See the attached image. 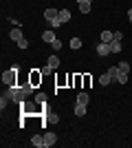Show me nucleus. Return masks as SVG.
I'll use <instances>...</instances> for the list:
<instances>
[{
	"mask_svg": "<svg viewBox=\"0 0 132 148\" xmlns=\"http://www.w3.org/2000/svg\"><path fill=\"white\" fill-rule=\"evenodd\" d=\"M95 51H97V53H99L101 58H106V56H112V51H110V44H108V42H97Z\"/></svg>",
	"mask_w": 132,
	"mask_h": 148,
	"instance_id": "obj_4",
	"label": "nucleus"
},
{
	"mask_svg": "<svg viewBox=\"0 0 132 148\" xmlns=\"http://www.w3.org/2000/svg\"><path fill=\"white\" fill-rule=\"evenodd\" d=\"M35 104H40V106H42V104H46V93H42V91H40V93H35Z\"/></svg>",
	"mask_w": 132,
	"mask_h": 148,
	"instance_id": "obj_21",
	"label": "nucleus"
},
{
	"mask_svg": "<svg viewBox=\"0 0 132 148\" xmlns=\"http://www.w3.org/2000/svg\"><path fill=\"white\" fill-rule=\"evenodd\" d=\"M108 73H110L112 82H117V75H119V66H110V69H108Z\"/></svg>",
	"mask_w": 132,
	"mask_h": 148,
	"instance_id": "obj_23",
	"label": "nucleus"
},
{
	"mask_svg": "<svg viewBox=\"0 0 132 148\" xmlns=\"http://www.w3.org/2000/svg\"><path fill=\"white\" fill-rule=\"evenodd\" d=\"M5 95L9 97V102H13V104H22L24 102V91L20 86H7V91H5Z\"/></svg>",
	"mask_w": 132,
	"mask_h": 148,
	"instance_id": "obj_2",
	"label": "nucleus"
},
{
	"mask_svg": "<svg viewBox=\"0 0 132 148\" xmlns=\"http://www.w3.org/2000/svg\"><path fill=\"white\" fill-rule=\"evenodd\" d=\"M128 75H130V73H126V71H121V69H119V75H117V84H128Z\"/></svg>",
	"mask_w": 132,
	"mask_h": 148,
	"instance_id": "obj_16",
	"label": "nucleus"
},
{
	"mask_svg": "<svg viewBox=\"0 0 132 148\" xmlns=\"http://www.w3.org/2000/svg\"><path fill=\"white\" fill-rule=\"evenodd\" d=\"M9 38H11L13 42H18L20 38H24V36H22V31H20V29H18V27H16V29H13V31H11V33H9Z\"/></svg>",
	"mask_w": 132,
	"mask_h": 148,
	"instance_id": "obj_18",
	"label": "nucleus"
},
{
	"mask_svg": "<svg viewBox=\"0 0 132 148\" xmlns=\"http://www.w3.org/2000/svg\"><path fill=\"white\" fill-rule=\"evenodd\" d=\"M44 18H46V20L51 22V20L60 18V11H57V9H51V7H49V9H44Z\"/></svg>",
	"mask_w": 132,
	"mask_h": 148,
	"instance_id": "obj_9",
	"label": "nucleus"
},
{
	"mask_svg": "<svg viewBox=\"0 0 132 148\" xmlns=\"http://www.w3.org/2000/svg\"><path fill=\"white\" fill-rule=\"evenodd\" d=\"M18 82H20V69L13 64L9 71L2 73V84H5V86H18Z\"/></svg>",
	"mask_w": 132,
	"mask_h": 148,
	"instance_id": "obj_1",
	"label": "nucleus"
},
{
	"mask_svg": "<svg viewBox=\"0 0 132 148\" xmlns=\"http://www.w3.org/2000/svg\"><path fill=\"white\" fill-rule=\"evenodd\" d=\"M75 115H77V117H84V115H86V106L75 102Z\"/></svg>",
	"mask_w": 132,
	"mask_h": 148,
	"instance_id": "obj_19",
	"label": "nucleus"
},
{
	"mask_svg": "<svg viewBox=\"0 0 132 148\" xmlns=\"http://www.w3.org/2000/svg\"><path fill=\"white\" fill-rule=\"evenodd\" d=\"M99 84L101 86H108V84H112V77H110V73H104V75H99Z\"/></svg>",
	"mask_w": 132,
	"mask_h": 148,
	"instance_id": "obj_14",
	"label": "nucleus"
},
{
	"mask_svg": "<svg viewBox=\"0 0 132 148\" xmlns=\"http://www.w3.org/2000/svg\"><path fill=\"white\" fill-rule=\"evenodd\" d=\"M49 25H51V29H60V27H62V20H60V18H55V20H51Z\"/></svg>",
	"mask_w": 132,
	"mask_h": 148,
	"instance_id": "obj_26",
	"label": "nucleus"
},
{
	"mask_svg": "<svg viewBox=\"0 0 132 148\" xmlns=\"http://www.w3.org/2000/svg\"><path fill=\"white\" fill-rule=\"evenodd\" d=\"M112 40H114V33H110V31H101L99 33V42H108L110 44Z\"/></svg>",
	"mask_w": 132,
	"mask_h": 148,
	"instance_id": "obj_10",
	"label": "nucleus"
},
{
	"mask_svg": "<svg viewBox=\"0 0 132 148\" xmlns=\"http://www.w3.org/2000/svg\"><path fill=\"white\" fill-rule=\"evenodd\" d=\"M46 66H49V69H57V66H60V58H57V56H49Z\"/></svg>",
	"mask_w": 132,
	"mask_h": 148,
	"instance_id": "obj_13",
	"label": "nucleus"
},
{
	"mask_svg": "<svg viewBox=\"0 0 132 148\" xmlns=\"http://www.w3.org/2000/svg\"><path fill=\"white\" fill-rule=\"evenodd\" d=\"M55 142H57V135H55V133H51V130H46V133H44V148L53 146Z\"/></svg>",
	"mask_w": 132,
	"mask_h": 148,
	"instance_id": "obj_5",
	"label": "nucleus"
},
{
	"mask_svg": "<svg viewBox=\"0 0 132 148\" xmlns=\"http://www.w3.org/2000/svg\"><path fill=\"white\" fill-rule=\"evenodd\" d=\"M82 86H84V75L75 73V77H73V88H82Z\"/></svg>",
	"mask_w": 132,
	"mask_h": 148,
	"instance_id": "obj_12",
	"label": "nucleus"
},
{
	"mask_svg": "<svg viewBox=\"0 0 132 148\" xmlns=\"http://www.w3.org/2000/svg\"><path fill=\"white\" fill-rule=\"evenodd\" d=\"M90 84H93V75L84 73V86L82 88H90Z\"/></svg>",
	"mask_w": 132,
	"mask_h": 148,
	"instance_id": "obj_24",
	"label": "nucleus"
},
{
	"mask_svg": "<svg viewBox=\"0 0 132 148\" xmlns=\"http://www.w3.org/2000/svg\"><path fill=\"white\" fill-rule=\"evenodd\" d=\"M9 104V97H7V95H2V97H0V108H2V111H5V106Z\"/></svg>",
	"mask_w": 132,
	"mask_h": 148,
	"instance_id": "obj_29",
	"label": "nucleus"
},
{
	"mask_svg": "<svg viewBox=\"0 0 132 148\" xmlns=\"http://www.w3.org/2000/svg\"><path fill=\"white\" fill-rule=\"evenodd\" d=\"M128 20L132 22V9H128Z\"/></svg>",
	"mask_w": 132,
	"mask_h": 148,
	"instance_id": "obj_30",
	"label": "nucleus"
},
{
	"mask_svg": "<svg viewBox=\"0 0 132 148\" xmlns=\"http://www.w3.org/2000/svg\"><path fill=\"white\" fill-rule=\"evenodd\" d=\"M88 2H93V0H88Z\"/></svg>",
	"mask_w": 132,
	"mask_h": 148,
	"instance_id": "obj_31",
	"label": "nucleus"
},
{
	"mask_svg": "<svg viewBox=\"0 0 132 148\" xmlns=\"http://www.w3.org/2000/svg\"><path fill=\"white\" fill-rule=\"evenodd\" d=\"M31 144L35 148H44V135H33L31 137Z\"/></svg>",
	"mask_w": 132,
	"mask_h": 148,
	"instance_id": "obj_11",
	"label": "nucleus"
},
{
	"mask_svg": "<svg viewBox=\"0 0 132 148\" xmlns=\"http://www.w3.org/2000/svg\"><path fill=\"white\" fill-rule=\"evenodd\" d=\"M60 20H62V25H66L70 20V11L68 9H60Z\"/></svg>",
	"mask_w": 132,
	"mask_h": 148,
	"instance_id": "obj_15",
	"label": "nucleus"
},
{
	"mask_svg": "<svg viewBox=\"0 0 132 148\" xmlns=\"http://www.w3.org/2000/svg\"><path fill=\"white\" fill-rule=\"evenodd\" d=\"M51 47H53V51H60V49H62V40H60V38H57V40H53V42H51Z\"/></svg>",
	"mask_w": 132,
	"mask_h": 148,
	"instance_id": "obj_27",
	"label": "nucleus"
},
{
	"mask_svg": "<svg viewBox=\"0 0 132 148\" xmlns=\"http://www.w3.org/2000/svg\"><path fill=\"white\" fill-rule=\"evenodd\" d=\"M42 40H44V42H53V40H57V33H55V31H53V29H46V31H44V33H42Z\"/></svg>",
	"mask_w": 132,
	"mask_h": 148,
	"instance_id": "obj_8",
	"label": "nucleus"
},
{
	"mask_svg": "<svg viewBox=\"0 0 132 148\" xmlns=\"http://www.w3.org/2000/svg\"><path fill=\"white\" fill-rule=\"evenodd\" d=\"M110 51H112V53H119L121 51V40H112V42H110Z\"/></svg>",
	"mask_w": 132,
	"mask_h": 148,
	"instance_id": "obj_22",
	"label": "nucleus"
},
{
	"mask_svg": "<svg viewBox=\"0 0 132 148\" xmlns=\"http://www.w3.org/2000/svg\"><path fill=\"white\" fill-rule=\"evenodd\" d=\"M42 80H44V75L40 73L38 69H31V71H29V82H31V84H33L35 88H38L40 84H42Z\"/></svg>",
	"mask_w": 132,
	"mask_h": 148,
	"instance_id": "obj_3",
	"label": "nucleus"
},
{
	"mask_svg": "<svg viewBox=\"0 0 132 148\" xmlns=\"http://www.w3.org/2000/svg\"><path fill=\"white\" fill-rule=\"evenodd\" d=\"M117 66H119L121 71H126V73H130V64H128V62H119Z\"/></svg>",
	"mask_w": 132,
	"mask_h": 148,
	"instance_id": "obj_28",
	"label": "nucleus"
},
{
	"mask_svg": "<svg viewBox=\"0 0 132 148\" xmlns=\"http://www.w3.org/2000/svg\"><path fill=\"white\" fill-rule=\"evenodd\" d=\"M82 38H73V40H70V49L73 51H77V49H82Z\"/></svg>",
	"mask_w": 132,
	"mask_h": 148,
	"instance_id": "obj_20",
	"label": "nucleus"
},
{
	"mask_svg": "<svg viewBox=\"0 0 132 148\" xmlns=\"http://www.w3.org/2000/svg\"><path fill=\"white\" fill-rule=\"evenodd\" d=\"M55 86H57V88H62V86H68V75H66V77H64V75H60V77L55 80Z\"/></svg>",
	"mask_w": 132,
	"mask_h": 148,
	"instance_id": "obj_17",
	"label": "nucleus"
},
{
	"mask_svg": "<svg viewBox=\"0 0 132 148\" xmlns=\"http://www.w3.org/2000/svg\"><path fill=\"white\" fill-rule=\"evenodd\" d=\"M75 102H77V104L88 106V102H90V95H88L86 91H79V93H77V97H75Z\"/></svg>",
	"mask_w": 132,
	"mask_h": 148,
	"instance_id": "obj_6",
	"label": "nucleus"
},
{
	"mask_svg": "<svg viewBox=\"0 0 132 148\" xmlns=\"http://www.w3.org/2000/svg\"><path fill=\"white\" fill-rule=\"evenodd\" d=\"M77 5H79V13H90V7H93V2H88V0H77Z\"/></svg>",
	"mask_w": 132,
	"mask_h": 148,
	"instance_id": "obj_7",
	"label": "nucleus"
},
{
	"mask_svg": "<svg viewBox=\"0 0 132 148\" xmlns=\"http://www.w3.org/2000/svg\"><path fill=\"white\" fill-rule=\"evenodd\" d=\"M16 44H18V47H20L22 51H24V49H29V40H26V38H20V40H18Z\"/></svg>",
	"mask_w": 132,
	"mask_h": 148,
	"instance_id": "obj_25",
	"label": "nucleus"
}]
</instances>
